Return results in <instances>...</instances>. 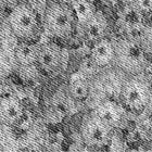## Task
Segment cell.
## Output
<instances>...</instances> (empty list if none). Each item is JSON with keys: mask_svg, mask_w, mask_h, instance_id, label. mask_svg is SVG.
<instances>
[{"mask_svg": "<svg viewBox=\"0 0 152 152\" xmlns=\"http://www.w3.org/2000/svg\"><path fill=\"white\" fill-rule=\"evenodd\" d=\"M127 110L123 105L114 100H104L94 107L92 112L112 126L113 128H120L126 120Z\"/></svg>", "mask_w": 152, "mask_h": 152, "instance_id": "obj_10", "label": "cell"}, {"mask_svg": "<svg viewBox=\"0 0 152 152\" xmlns=\"http://www.w3.org/2000/svg\"><path fill=\"white\" fill-rule=\"evenodd\" d=\"M4 20L19 40L36 41L41 34V22L35 9L28 3L21 1L12 7Z\"/></svg>", "mask_w": 152, "mask_h": 152, "instance_id": "obj_3", "label": "cell"}, {"mask_svg": "<svg viewBox=\"0 0 152 152\" xmlns=\"http://www.w3.org/2000/svg\"><path fill=\"white\" fill-rule=\"evenodd\" d=\"M77 32L83 40L89 44H95L96 41L107 37L109 32L108 19L101 11L97 10V12L92 18L85 22L82 25L77 26Z\"/></svg>", "mask_w": 152, "mask_h": 152, "instance_id": "obj_8", "label": "cell"}, {"mask_svg": "<svg viewBox=\"0 0 152 152\" xmlns=\"http://www.w3.org/2000/svg\"><path fill=\"white\" fill-rule=\"evenodd\" d=\"M41 25L47 35L65 39L77 31V19L71 4L51 1L44 11Z\"/></svg>", "mask_w": 152, "mask_h": 152, "instance_id": "obj_1", "label": "cell"}, {"mask_svg": "<svg viewBox=\"0 0 152 152\" xmlns=\"http://www.w3.org/2000/svg\"><path fill=\"white\" fill-rule=\"evenodd\" d=\"M70 4L77 19V26L87 22L97 12L95 3L88 0H71Z\"/></svg>", "mask_w": 152, "mask_h": 152, "instance_id": "obj_15", "label": "cell"}, {"mask_svg": "<svg viewBox=\"0 0 152 152\" xmlns=\"http://www.w3.org/2000/svg\"><path fill=\"white\" fill-rule=\"evenodd\" d=\"M1 2H2L3 7L4 8H8V7H10V8H12V7L16 6L18 3H20L22 0H0Z\"/></svg>", "mask_w": 152, "mask_h": 152, "instance_id": "obj_21", "label": "cell"}, {"mask_svg": "<svg viewBox=\"0 0 152 152\" xmlns=\"http://www.w3.org/2000/svg\"><path fill=\"white\" fill-rule=\"evenodd\" d=\"M130 3L141 13L152 11V0H130Z\"/></svg>", "mask_w": 152, "mask_h": 152, "instance_id": "obj_19", "label": "cell"}, {"mask_svg": "<svg viewBox=\"0 0 152 152\" xmlns=\"http://www.w3.org/2000/svg\"><path fill=\"white\" fill-rule=\"evenodd\" d=\"M151 83L143 74L127 76L121 84L118 100L121 104L132 113L140 114L146 109Z\"/></svg>", "mask_w": 152, "mask_h": 152, "instance_id": "obj_4", "label": "cell"}, {"mask_svg": "<svg viewBox=\"0 0 152 152\" xmlns=\"http://www.w3.org/2000/svg\"><path fill=\"white\" fill-rule=\"evenodd\" d=\"M25 110L22 102L13 95L0 97V125L13 127L23 121Z\"/></svg>", "mask_w": 152, "mask_h": 152, "instance_id": "obj_9", "label": "cell"}, {"mask_svg": "<svg viewBox=\"0 0 152 152\" xmlns=\"http://www.w3.org/2000/svg\"><path fill=\"white\" fill-rule=\"evenodd\" d=\"M19 39L14 36L3 19L0 22V79L6 78L18 67L15 47Z\"/></svg>", "mask_w": 152, "mask_h": 152, "instance_id": "obj_7", "label": "cell"}, {"mask_svg": "<svg viewBox=\"0 0 152 152\" xmlns=\"http://www.w3.org/2000/svg\"><path fill=\"white\" fill-rule=\"evenodd\" d=\"M89 57L91 60L98 65L100 69L114 66V59H115V52H114L113 41L104 37L100 40L92 44V47L89 52Z\"/></svg>", "mask_w": 152, "mask_h": 152, "instance_id": "obj_12", "label": "cell"}, {"mask_svg": "<svg viewBox=\"0 0 152 152\" xmlns=\"http://www.w3.org/2000/svg\"><path fill=\"white\" fill-rule=\"evenodd\" d=\"M141 22H143V13L138 11L130 2L121 11L118 15V21H117L121 29Z\"/></svg>", "mask_w": 152, "mask_h": 152, "instance_id": "obj_16", "label": "cell"}, {"mask_svg": "<svg viewBox=\"0 0 152 152\" xmlns=\"http://www.w3.org/2000/svg\"><path fill=\"white\" fill-rule=\"evenodd\" d=\"M67 52L56 42L49 41L38 46L36 65L48 75H59L67 65Z\"/></svg>", "mask_w": 152, "mask_h": 152, "instance_id": "obj_6", "label": "cell"}, {"mask_svg": "<svg viewBox=\"0 0 152 152\" xmlns=\"http://www.w3.org/2000/svg\"><path fill=\"white\" fill-rule=\"evenodd\" d=\"M88 1H90V2H94V3H95V1H97V0H88Z\"/></svg>", "mask_w": 152, "mask_h": 152, "instance_id": "obj_25", "label": "cell"}, {"mask_svg": "<svg viewBox=\"0 0 152 152\" xmlns=\"http://www.w3.org/2000/svg\"><path fill=\"white\" fill-rule=\"evenodd\" d=\"M140 45H141L143 51L146 52L147 57L152 58V27L150 29V32L148 33L147 37L143 39V41Z\"/></svg>", "mask_w": 152, "mask_h": 152, "instance_id": "obj_20", "label": "cell"}, {"mask_svg": "<svg viewBox=\"0 0 152 152\" xmlns=\"http://www.w3.org/2000/svg\"><path fill=\"white\" fill-rule=\"evenodd\" d=\"M150 29H151V25H147L143 22H141L127 26L121 31L123 33V37L132 41H135V42H138V44H141L143 39L147 37L148 33L150 32Z\"/></svg>", "mask_w": 152, "mask_h": 152, "instance_id": "obj_17", "label": "cell"}, {"mask_svg": "<svg viewBox=\"0 0 152 152\" xmlns=\"http://www.w3.org/2000/svg\"><path fill=\"white\" fill-rule=\"evenodd\" d=\"M73 99L71 98L67 94L66 88L60 89L56 95L51 98L49 105H48L47 112H46V117L50 121L51 123H58L61 122L64 117L71 111V103ZM74 101V100H73Z\"/></svg>", "mask_w": 152, "mask_h": 152, "instance_id": "obj_11", "label": "cell"}, {"mask_svg": "<svg viewBox=\"0 0 152 152\" xmlns=\"http://www.w3.org/2000/svg\"><path fill=\"white\" fill-rule=\"evenodd\" d=\"M38 46L35 41L19 40L15 47V61L18 67L35 65L37 59Z\"/></svg>", "mask_w": 152, "mask_h": 152, "instance_id": "obj_14", "label": "cell"}, {"mask_svg": "<svg viewBox=\"0 0 152 152\" xmlns=\"http://www.w3.org/2000/svg\"><path fill=\"white\" fill-rule=\"evenodd\" d=\"M151 27H152V24H151Z\"/></svg>", "mask_w": 152, "mask_h": 152, "instance_id": "obj_26", "label": "cell"}, {"mask_svg": "<svg viewBox=\"0 0 152 152\" xmlns=\"http://www.w3.org/2000/svg\"><path fill=\"white\" fill-rule=\"evenodd\" d=\"M150 150H152V136H151V141H150Z\"/></svg>", "mask_w": 152, "mask_h": 152, "instance_id": "obj_24", "label": "cell"}, {"mask_svg": "<svg viewBox=\"0 0 152 152\" xmlns=\"http://www.w3.org/2000/svg\"><path fill=\"white\" fill-rule=\"evenodd\" d=\"M100 67L97 65V64L91 60V58L86 57L82 60V62L79 63V67L77 73H79L80 75L85 76L87 78H89L91 80L94 77H96V75L100 72Z\"/></svg>", "mask_w": 152, "mask_h": 152, "instance_id": "obj_18", "label": "cell"}, {"mask_svg": "<svg viewBox=\"0 0 152 152\" xmlns=\"http://www.w3.org/2000/svg\"><path fill=\"white\" fill-rule=\"evenodd\" d=\"M3 11H4V7H3L2 2L0 1V22L4 19V16H3Z\"/></svg>", "mask_w": 152, "mask_h": 152, "instance_id": "obj_23", "label": "cell"}, {"mask_svg": "<svg viewBox=\"0 0 152 152\" xmlns=\"http://www.w3.org/2000/svg\"><path fill=\"white\" fill-rule=\"evenodd\" d=\"M91 80L85 76L77 73L71 77L70 83L66 86L67 94L76 102H82L87 100L90 95Z\"/></svg>", "mask_w": 152, "mask_h": 152, "instance_id": "obj_13", "label": "cell"}, {"mask_svg": "<svg viewBox=\"0 0 152 152\" xmlns=\"http://www.w3.org/2000/svg\"><path fill=\"white\" fill-rule=\"evenodd\" d=\"M112 41L115 52L114 67L128 76L145 74L149 66V58L141 45L123 36Z\"/></svg>", "mask_w": 152, "mask_h": 152, "instance_id": "obj_2", "label": "cell"}, {"mask_svg": "<svg viewBox=\"0 0 152 152\" xmlns=\"http://www.w3.org/2000/svg\"><path fill=\"white\" fill-rule=\"evenodd\" d=\"M114 128L94 112L86 114L82 121L79 136L83 143L90 149L110 146Z\"/></svg>", "mask_w": 152, "mask_h": 152, "instance_id": "obj_5", "label": "cell"}, {"mask_svg": "<svg viewBox=\"0 0 152 152\" xmlns=\"http://www.w3.org/2000/svg\"><path fill=\"white\" fill-rule=\"evenodd\" d=\"M146 110H148V111L152 112V87H151V90H150L149 99H148V103H147Z\"/></svg>", "mask_w": 152, "mask_h": 152, "instance_id": "obj_22", "label": "cell"}]
</instances>
